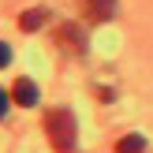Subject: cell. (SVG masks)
Masks as SVG:
<instances>
[{
	"instance_id": "cell-1",
	"label": "cell",
	"mask_w": 153,
	"mask_h": 153,
	"mask_svg": "<svg viewBox=\"0 0 153 153\" xmlns=\"http://www.w3.org/2000/svg\"><path fill=\"white\" fill-rule=\"evenodd\" d=\"M45 134H49L56 153H71L75 149V116L67 108H52L45 112Z\"/></svg>"
},
{
	"instance_id": "cell-2",
	"label": "cell",
	"mask_w": 153,
	"mask_h": 153,
	"mask_svg": "<svg viewBox=\"0 0 153 153\" xmlns=\"http://www.w3.org/2000/svg\"><path fill=\"white\" fill-rule=\"evenodd\" d=\"M79 7L90 22H108L116 15V0H79Z\"/></svg>"
},
{
	"instance_id": "cell-3",
	"label": "cell",
	"mask_w": 153,
	"mask_h": 153,
	"mask_svg": "<svg viewBox=\"0 0 153 153\" xmlns=\"http://www.w3.org/2000/svg\"><path fill=\"white\" fill-rule=\"evenodd\" d=\"M11 101H15V105H22V108L37 105V86H34L30 79H19V82L11 86Z\"/></svg>"
},
{
	"instance_id": "cell-4",
	"label": "cell",
	"mask_w": 153,
	"mask_h": 153,
	"mask_svg": "<svg viewBox=\"0 0 153 153\" xmlns=\"http://www.w3.org/2000/svg\"><path fill=\"white\" fill-rule=\"evenodd\" d=\"M56 41L64 45V49H71V52H82V34H79V26H64L56 34Z\"/></svg>"
},
{
	"instance_id": "cell-5",
	"label": "cell",
	"mask_w": 153,
	"mask_h": 153,
	"mask_svg": "<svg viewBox=\"0 0 153 153\" xmlns=\"http://www.w3.org/2000/svg\"><path fill=\"white\" fill-rule=\"evenodd\" d=\"M45 15H49V11H45V7H30V11H22V19H19V26H22V30H26V34H30V30H37V26H45Z\"/></svg>"
},
{
	"instance_id": "cell-6",
	"label": "cell",
	"mask_w": 153,
	"mask_h": 153,
	"mask_svg": "<svg viewBox=\"0 0 153 153\" xmlns=\"http://www.w3.org/2000/svg\"><path fill=\"white\" fill-rule=\"evenodd\" d=\"M116 153H146V138L142 134H127L116 142Z\"/></svg>"
},
{
	"instance_id": "cell-7",
	"label": "cell",
	"mask_w": 153,
	"mask_h": 153,
	"mask_svg": "<svg viewBox=\"0 0 153 153\" xmlns=\"http://www.w3.org/2000/svg\"><path fill=\"white\" fill-rule=\"evenodd\" d=\"M7 64H11V45L0 41V67H7Z\"/></svg>"
},
{
	"instance_id": "cell-8",
	"label": "cell",
	"mask_w": 153,
	"mask_h": 153,
	"mask_svg": "<svg viewBox=\"0 0 153 153\" xmlns=\"http://www.w3.org/2000/svg\"><path fill=\"white\" fill-rule=\"evenodd\" d=\"M7 101H11V97H7V94H4V90H0V120H4V116H7Z\"/></svg>"
}]
</instances>
